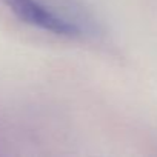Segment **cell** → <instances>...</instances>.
Listing matches in <instances>:
<instances>
[{"label": "cell", "instance_id": "6da1fadb", "mask_svg": "<svg viewBox=\"0 0 157 157\" xmlns=\"http://www.w3.org/2000/svg\"><path fill=\"white\" fill-rule=\"evenodd\" d=\"M3 2L25 23L54 33L57 36L75 37L78 34L75 23L57 16L39 0H3Z\"/></svg>", "mask_w": 157, "mask_h": 157}]
</instances>
